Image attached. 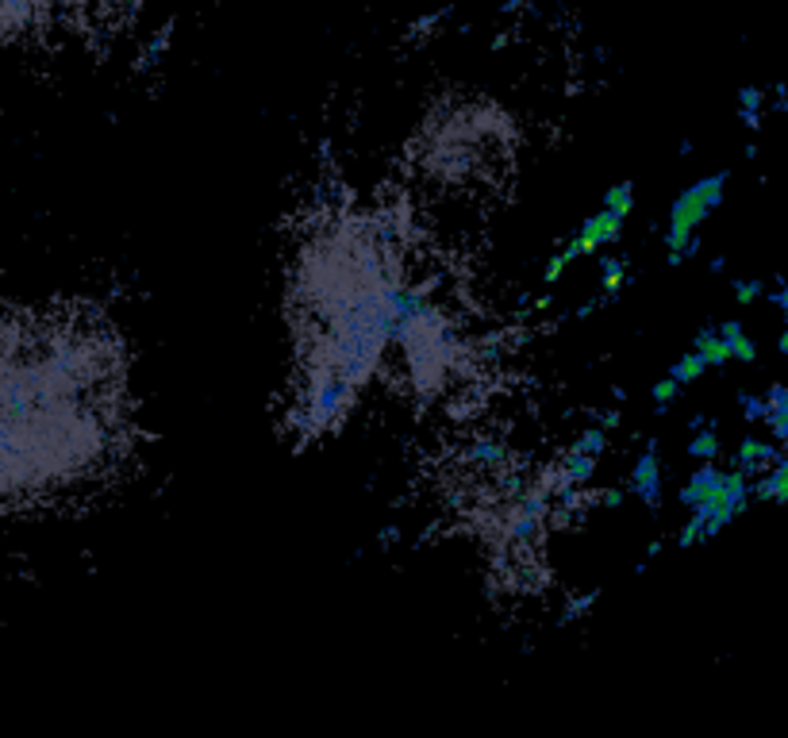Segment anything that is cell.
<instances>
[{
    "mask_svg": "<svg viewBox=\"0 0 788 738\" xmlns=\"http://www.w3.org/2000/svg\"><path fill=\"white\" fill-rule=\"evenodd\" d=\"M723 185H727V173H711V177L696 181L693 189H685L677 200H673V212H670V231H665V246L670 254H681L685 258V246L696 239V228L708 220L711 208H719L723 200Z\"/></svg>",
    "mask_w": 788,
    "mask_h": 738,
    "instance_id": "obj_1",
    "label": "cell"
},
{
    "mask_svg": "<svg viewBox=\"0 0 788 738\" xmlns=\"http://www.w3.org/2000/svg\"><path fill=\"white\" fill-rule=\"evenodd\" d=\"M619 235H623V216H615L612 208H604V212H596V216H589V220L581 223V231H577L573 239L566 243V258L569 262H577L581 254H596L600 246H612V243H619Z\"/></svg>",
    "mask_w": 788,
    "mask_h": 738,
    "instance_id": "obj_2",
    "label": "cell"
},
{
    "mask_svg": "<svg viewBox=\"0 0 788 738\" xmlns=\"http://www.w3.org/2000/svg\"><path fill=\"white\" fill-rule=\"evenodd\" d=\"M630 493L639 496L647 508H658L662 504V465H658V439L647 442V454L635 462L630 470Z\"/></svg>",
    "mask_w": 788,
    "mask_h": 738,
    "instance_id": "obj_3",
    "label": "cell"
},
{
    "mask_svg": "<svg viewBox=\"0 0 788 738\" xmlns=\"http://www.w3.org/2000/svg\"><path fill=\"white\" fill-rule=\"evenodd\" d=\"M719 485H723V473H719L711 462H700V470H696L693 477H688V485L681 488V504H685V508H696V504L708 500Z\"/></svg>",
    "mask_w": 788,
    "mask_h": 738,
    "instance_id": "obj_4",
    "label": "cell"
},
{
    "mask_svg": "<svg viewBox=\"0 0 788 738\" xmlns=\"http://www.w3.org/2000/svg\"><path fill=\"white\" fill-rule=\"evenodd\" d=\"M696 350H700L704 358H708V366H711V369H723L727 361L734 358V354H731V343H727V338L719 335V323H716V327H704L700 335H696Z\"/></svg>",
    "mask_w": 788,
    "mask_h": 738,
    "instance_id": "obj_5",
    "label": "cell"
},
{
    "mask_svg": "<svg viewBox=\"0 0 788 738\" xmlns=\"http://www.w3.org/2000/svg\"><path fill=\"white\" fill-rule=\"evenodd\" d=\"M566 477H569V485H589L592 481V473H596V454H581V450H569V458H566Z\"/></svg>",
    "mask_w": 788,
    "mask_h": 738,
    "instance_id": "obj_6",
    "label": "cell"
},
{
    "mask_svg": "<svg viewBox=\"0 0 788 738\" xmlns=\"http://www.w3.org/2000/svg\"><path fill=\"white\" fill-rule=\"evenodd\" d=\"M600 285H604V297H619V289L627 285V266L612 254L600 258Z\"/></svg>",
    "mask_w": 788,
    "mask_h": 738,
    "instance_id": "obj_7",
    "label": "cell"
},
{
    "mask_svg": "<svg viewBox=\"0 0 788 738\" xmlns=\"http://www.w3.org/2000/svg\"><path fill=\"white\" fill-rule=\"evenodd\" d=\"M704 369H711V366H708V358H704L700 350H693V354H685V358H677V361H673V369H670V373L681 381V385H693V381L700 378Z\"/></svg>",
    "mask_w": 788,
    "mask_h": 738,
    "instance_id": "obj_8",
    "label": "cell"
},
{
    "mask_svg": "<svg viewBox=\"0 0 788 738\" xmlns=\"http://www.w3.org/2000/svg\"><path fill=\"white\" fill-rule=\"evenodd\" d=\"M688 458H696V462H716L719 458V435L716 431H696L693 442H688Z\"/></svg>",
    "mask_w": 788,
    "mask_h": 738,
    "instance_id": "obj_9",
    "label": "cell"
},
{
    "mask_svg": "<svg viewBox=\"0 0 788 738\" xmlns=\"http://www.w3.org/2000/svg\"><path fill=\"white\" fill-rule=\"evenodd\" d=\"M604 208H612L615 216L627 220L630 208H635V189H630V185H612V189L604 193Z\"/></svg>",
    "mask_w": 788,
    "mask_h": 738,
    "instance_id": "obj_10",
    "label": "cell"
},
{
    "mask_svg": "<svg viewBox=\"0 0 788 738\" xmlns=\"http://www.w3.org/2000/svg\"><path fill=\"white\" fill-rule=\"evenodd\" d=\"M650 396H654V408H658V412H670V404L681 396V381L670 373V378H662L654 389H650Z\"/></svg>",
    "mask_w": 788,
    "mask_h": 738,
    "instance_id": "obj_11",
    "label": "cell"
},
{
    "mask_svg": "<svg viewBox=\"0 0 788 738\" xmlns=\"http://www.w3.org/2000/svg\"><path fill=\"white\" fill-rule=\"evenodd\" d=\"M696 542H708V531H704V519L693 511V516L685 519V527L677 531V546H681V550H693Z\"/></svg>",
    "mask_w": 788,
    "mask_h": 738,
    "instance_id": "obj_12",
    "label": "cell"
},
{
    "mask_svg": "<svg viewBox=\"0 0 788 738\" xmlns=\"http://www.w3.org/2000/svg\"><path fill=\"white\" fill-rule=\"evenodd\" d=\"M604 447H607V435H604V427H589L584 435H577V442H573V450H581V454H604Z\"/></svg>",
    "mask_w": 788,
    "mask_h": 738,
    "instance_id": "obj_13",
    "label": "cell"
},
{
    "mask_svg": "<svg viewBox=\"0 0 788 738\" xmlns=\"http://www.w3.org/2000/svg\"><path fill=\"white\" fill-rule=\"evenodd\" d=\"M739 401H742V416H746L750 424H757V419L769 416V404H765V396H750V393H742Z\"/></svg>",
    "mask_w": 788,
    "mask_h": 738,
    "instance_id": "obj_14",
    "label": "cell"
},
{
    "mask_svg": "<svg viewBox=\"0 0 788 738\" xmlns=\"http://www.w3.org/2000/svg\"><path fill=\"white\" fill-rule=\"evenodd\" d=\"M566 266H569V258L558 251L551 262H546V269H543V281H546V285H558V281H561V274H566Z\"/></svg>",
    "mask_w": 788,
    "mask_h": 738,
    "instance_id": "obj_15",
    "label": "cell"
},
{
    "mask_svg": "<svg viewBox=\"0 0 788 738\" xmlns=\"http://www.w3.org/2000/svg\"><path fill=\"white\" fill-rule=\"evenodd\" d=\"M765 104V93L762 89H754V85H746V89H739V108L742 112H757Z\"/></svg>",
    "mask_w": 788,
    "mask_h": 738,
    "instance_id": "obj_16",
    "label": "cell"
},
{
    "mask_svg": "<svg viewBox=\"0 0 788 738\" xmlns=\"http://www.w3.org/2000/svg\"><path fill=\"white\" fill-rule=\"evenodd\" d=\"M765 424H769L773 439L788 442V412H769V416H765Z\"/></svg>",
    "mask_w": 788,
    "mask_h": 738,
    "instance_id": "obj_17",
    "label": "cell"
},
{
    "mask_svg": "<svg viewBox=\"0 0 788 738\" xmlns=\"http://www.w3.org/2000/svg\"><path fill=\"white\" fill-rule=\"evenodd\" d=\"M734 297H739V304H754L762 297V281H734Z\"/></svg>",
    "mask_w": 788,
    "mask_h": 738,
    "instance_id": "obj_18",
    "label": "cell"
},
{
    "mask_svg": "<svg viewBox=\"0 0 788 738\" xmlns=\"http://www.w3.org/2000/svg\"><path fill=\"white\" fill-rule=\"evenodd\" d=\"M731 354H734V358H739V361H754V358H757V346H754V338L739 335V338H734V343H731Z\"/></svg>",
    "mask_w": 788,
    "mask_h": 738,
    "instance_id": "obj_19",
    "label": "cell"
},
{
    "mask_svg": "<svg viewBox=\"0 0 788 738\" xmlns=\"http://www.w3.org/2000/svg\"><path fill=\"white\" fill-rule=\"evenodd\" d=\"M765 404H769V412H788V385H773L765 393Z\"/></svg>",
    "mask_w": 788,
    "mask_h": 738,
    "instance_id": "obj_20",
    "label": "cell"
},
{
    "mask_svg": "<svg viewBox=\"0 0 788 738\" xmlns=\"http://www.w3.org/2000/svg\"><path fill=\"white\" fill-rule=\"evenodd\" d=\"M592 600H596V592H589V597H577L573 604L566 608V620H577V615H581V612H589Z\"/></svg>",
    "mask_w": 788,
    "mask_h": 738,
    "instance_id": "obj_21",
    "label": "cell"
},
{
    "mask_svg": "<svg viewBox=\"0 0 788 738\" xmlns=\"http://www.w3.org/2000/svg\"><path fill=\"white\" fill-rule=\"evenodd\" d=\"M166 43H170V35L162 32V35H158V39L147 47V55H142V62H147V66H150V62H158V55H162V50H166Z\"/></svg>",
    "mask_w": 788,
    "mask_h": 738,
    "instance_id": "obj_22",
    "label": "cell"
},
{
    "mask_svg": "<svg viewBox=\"0 0 788 738\" xmlns=\"http://www.w3.org/2000/svg\"><path fill=\"white\" fill-rule=\"evenodd\" d=\"M473 458H477V462H497L500 447H493V442H482V447H473Z\"/></svg>",
    "mask_w": 788,
    "mask_h": 738,
    "instance_id": "obj_23",
    "label": "cell"
},
{
    "mask_svg": "<svg viewBox=\"0 0 788 738\" xmlns=\"http://www.w3.org/2000/svg\"><path fill=\"white\" fill-rule=\"evenodd\" d=\"M719 335H723L727 343H734V338L746 335V331H742V323H739V320H723V323H719Z\"/></svg>",
    "mask_w": 788,
    "mask_h": 738,
    "instance_id": "obj_24",
    "label": "cell"
},
{
    "mask_svg": "<svg viewBox=\"0 0 788 738\" xmlns=\"http://www.w3.org/2000/svg\"><path fill=\"white\" fill-rule=\"evenodd\" d=\"M623 500H627V493H619V488H607V493L600 496V504H604V508H619Z\"/></svg>",
    "mask_w": 788,
    "mask_h": 738,
    "instance_id": "obj_25",
    "label": "cell"
},
{
    "mask_svg": "<svg viewBox=\"0 0 788 738\" xmlns=\"http://www.w3.org/2000/svg\"><path fill=\"white\" fill-rule=\"evenodd\" d=\"M600 427H619V412H600Z\"/></svg>",
    "mask_w": 788,
    "mask_h": 738,
    "instance_id": "obj_26",
    "label": "cell"
},
{
    "mask_svg": "<svg viewBox=\"0 0 788 738\" xmlns=\"http://www.w3.org/2000/svg\"><path fill=\"white\" fill-rule=\"evenodd\" d=\"M742 124H746L750 131H757V127H762V116H757V112H742Z\"/></svg>",
    "mask_w": 788,
    "mask_h": 738,
    "instance_id": "obj_27",
    "label": "cell"
},
{
    "mask_svg": "<svg viewBox=\"0 0 788 738\" xmlns=\"http://www.w3.org/2000/svg\"><path fill=\"white\" fill-rule=\"evenodd\" d=\"M596 308H600V300H589V304H581V308H577V320H584V315H592V312H596Z\"/></svg>",
    "mask_w": 788,
    "mask_h": 738,
    "instance_id": "obj_28",
    "label": "cell"
},
{
    "mask_svg": "<svg viewBox=\"0 0 788 738\" xmlns=\"http://www.w3.org/2000/svg\"><path fill=\"white\" fill-rule=\"evenodd\" d=\"M773 300H777V308H785V315H788V285H785V289H780Z\"/></svg>",
    "mask_w": 788,
    "mask_h": 738,
    "instance_id": "obj_29",
    "label": "cell"
},
{
    "mask_svg": "<svg viewBox=\"0 0 788 738\" xmlns=\"http://www.w3.org/2000/svg\"><path fill=\"white\" fill-rule=\"evenodd\" d=\"M515 9H523V0H505V4H500V12H515Z\"/></svg>",
    "mask_w": 788,
    "mask_h": 738,
    "instance_id": "obj_30",
    "label": "cell"
},
{
    "mask_svg": "<svg viewBox=\"0 0 788 738\" xmlns=\"http://www.w3.org/2000/svg\"><path fill=\"white\" fill-rule=\"evenodd\" d=\"M780 354L788 358V327H785V335H780Z\"/></svg>",
    "mask_w": 788,
    "mask_h": 738,
    "instance_id": "obj_31",
    "label": "cell"
}]
</instances>
